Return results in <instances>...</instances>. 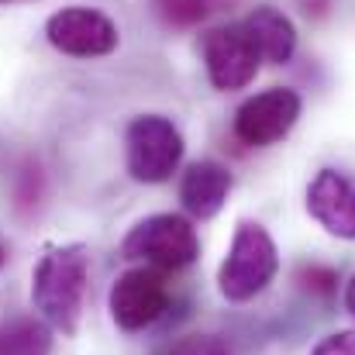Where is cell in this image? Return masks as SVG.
I'll return each instance as SVG.
<instances>
[{
	"instance_id": "6da1fadb",
	"label": "cell",
	"mask_w": 355,
	"mask_h": 355,
	"mask_svg": "<svg viewBox=\"0 0 355 355\" xmlns=\"http://www.w3.org/2000/svg\"><path fill=\"white\" fill-rule=\"evenodd\" d=\"M87 279H90V255L83 245H59L38 259L31 272V304L52 331L62 335L76 331L83 314Z\"/></svg>"
},
{
	"instance_id": "7a4b0ae2",
	"label": "cell",
	"mask_w": 355,
	"mask_h": 355,
	"mask_svg": "<svg viewBox=\"0 0 355 355\" xmlns=\"http://www.w3.org/2000/svg\"><path fill=\"white\" fill-rule=\"evenodd\" d=\"M276 269H279V255L269 232L255 221H241L232 238L228 259L218 269V290L225 300L245 304L272 283Z\"/></svg>"
},
{
	"instance_id": "3957f363",
	"label": "cell",
	"mask_w": 355,
	"mask_h": 355,
	"mask_svg": "<svg viewBox=\"0 0 355 355\" xmlns=\"http://www.w3.org/2000/svg\"><path fill=\"white\" fill-rule=\"evenodd\" d=\"M121 255L145 262L148 269H159V272L187 269L200 255V238L193 232V225L180 214H152L124 235Z\"/></svg>"
},
{
	"instance_id": "277c9868",
	"label": "cell",
	"mask_w": 355,
	"mask_h": 355,
	"mask_svg": "<svg viewBox=\"0 0 355 355\" xmlns=\"http://www.w3.org/2000/svg\"><path fill=\"white\" fill-rule=\"evenodd\" d=\"M128 173L138 183H166L183 162V135L162 114H141L124 135Z\"/></svg>"
},
{
	"instance_id": "5b68a950",
	"label": "cell",
	"mask_w": 355,
	"mask_h": 355,
	"mask_svg": "<svg viewBox=\"0 0 355 355\" xmlns=\"http://www.w3.org/2000/svg\"><path fill=\"white\" fill-rule=\"evenodd\" d=\"M45 38L62 55L97 59L118 49V24L94 7H62L45 21Z\"/></svg>"
},
{
	"instance_id": "8992f818",
	"label": "cell",
	"mask_w": 355,
	"mask_h": 355,
	"mask_svg": "<svg viewBox=\"0 0 355 355\" xmlns=\"http://www.w3.org/2000/svg\"><path fill=\"white\" fill-rule=\"evenodd\" d=\"M111 318L121 331H145L152 328L169 307V286L159 269H128L111 286Z\"/></svg>"
},
{
	"instance_id": "52a82bcc",
	"label": "cell",
	"mask_w": 355,
	"mask_h": 355,
	"mask_svg": "<svg viewBox=\"0 0 355 355\" xmlns=\"http://www.w3.org/2000/svg\"><path fill=\"white\" fill-rule=\"evenodd\" d=\"M204 62H207V76L218 90H245L255 80L262 55L241 21V24L214 28L204 38Z\"/></svg>"
},
{
	"instance_id": "ba28073f",
	"label": "cell",
	"mask_w": 355,
	"mask_h": 355,
	"mask_svg": "<svg viewBox=\"0 0 355 355\" xmlns=\"http://www.w3.org/2000/svg\"><path fill=\"white\" fill-rule=\"evenodd\" d=\"M300 107H304L300 104V94L297 90H286V87H276V90H266V94L248 97L235 114L238 141L255 145V148L276 145L279 138H286L293 131V124L300 118Z\"/></svg>"
},
{
	"instance_id": "9c48e42d",
	"label": "cell",
	"mask_w": 355,
	"mask_h": 355,
	"mask_svg": "<svg viewBox=\"0 0 355 355\" xmlns=\"http://www.w3.org/2000/svg\"><path fill=\"white\" fill-rule=\"evenodd\" d=\"M311 218L335 238H355V187L338 169H321L307 187Z\"/></svg>"
},
{
	"instance_id": "30bf717a",
	"label": "cell",
	"mask_w": 355,
	"mask_h": 355,
	"mask_svg": "<svg viewBox=\"0 0 355 355\" xmlns=\"http://www.w3.org/2000/svg\"><path fill=\"white\" fill-rule=\"evenodd\" d=\"M228 193H232V173H228L221 162L204 159V162H193V166L183 173L180 200H183V207H187L193 218H200V221L214 218V214L225 207Z\"/></svg>"
},
{
	"instance_id": "8fae6325",
	"label": "cell",
	"mask_w": 355,
	"mask_h": 355,
	"mask_svg": "<svg viewBox=\"0 0 355 355\" xmlns=\"http://www.w3.org/2000/svg\"><path fill=\"white\" fill-rule=\"evenodd\" d=\"M245 28H248V35H252V42H255V49H259V55L266 62L283 66V62L293 59V52H297V28H293V21L283 10L255 7L245 17Z\"/></svg>"
},
{
	"instance_id": "7c38bea8",
	"label": "cell",
	"mask_w": 355,
	"mask_h": 355,
	"mask_svg": "<svg viewBox=\"0 0 355 355\" xmlns=\"http://www.w3.org/2000/svg\"><path fill=\"white\" fill-rule=\"evenodd\" d=\"M0 355H52V328L42 318H3Z\"/></svg>"
},
{
	"instance_id": "4fadbf2b",
	"label": "cell",
	"mask_w": 355,
	"mask_h": 355,
	"mask_svg": "<svg viewBox=\"0 0 355 355\" xmlns=\"http://www.w3.org/2000/svg\"><path fill=\"white\" fill-rule=\"evenodd\" d=\"M42 193H45V180H42V169L35 159H28L17 173V183H14V204L21 214H31L38 204H42Z\"/></svg>"
},
{
	"instance_id": "5bb4252c",
	"label": "cell",
	"mask_w": 355,
	"mask_h": 355,
	"mask_svg": "<svg viewBox=\"0 0 355 355\" xmlns=\"http://www.w3.org/2000/svg\"><path fill=\"white\" fill-rule=\"evenodd\" d=\"M155 14L173 28H193L207 17V0H155Z\"/></svg>"
},
{
	"instance_id": "9a60e30c",
	"label": "cell",
	"mask_w": 355,
	"mask_h": 355,
	"mask_svg": "<svg viewBox=\"0 0 355 355\" xmlns=\"http://www.w3.org/2000/svg\"><path fill=\"white\" fill-rule=\"evenodd\" d=\"M162 355H232V349L218 335H187V338L173 342Z\"/></svg>"
},
{
	"instance_id": "2e32d148",
	"label": "cell",
	"mask_w": 355,
	"mask_h": 355,
	"mask_svg": "<svg viewBox=\"0 0 355 355\" xmlns=\"http://www.w3.org/2000/svg\"><path fill=\"white\" fill-rule=\"evenodd\" d=\"M311 355H355V331H335L321 338Z\"/></svg>"
},
{
	"instance_id": "e0dca14e",
	"label": "cell",
	"mask_w": 355,
	"mask_h": 355,
	"mask_svg": "<svg viewBox=\"0 0 355 355\" xmlns=\"http://www.w3.org/2000/svg\"><path fill=\"white\" fill-rule=\"evenodd\" d=\"M300 279H304V286H311L318 293H331L335 283H338V276L331 269H324V266H304L300 269Z\"/></svg>"
},
{
	"instance_id": "ac0fdd59",
	"label": "cell",
	"mask_w": 355,
	"mask_h": 355,
	"mask_svg": "<svg viewBox=\"0 0 355 355\" xmlns=\"http://www.w3.org/2000/svg\"><path fill=\"white\" fill-rule=\"evenodd\" d=\"M345 307L352 311V318H355V276L349 279V286H345Z\"/></svg>"
},
{
	"instance_id": "d6986e66",
	"label": "cell",
	"mask_w": 355,
	"mask_h": 355,
	"mask_svg": "<svg viewBox=\"0 0 355 355\" xmlns=\"http://www.w3.org/2000/svg\"><path fill=\"white\" fill-rule=\"evenodd\" d=\"M3 259H7V252H3V245H0V266H3Z\"/></svg>"
},
{
	"instance_id": "ffe728a7",
	"label": "cell",
	"mask_w": 355,
	"mask_h": 355,
	"mask_svg": "<svg viewBox=\"0 0 355 355\" xmlns=\"http://www.w3.org/2000/svg\"><path fill=\"white\" fill-rule=\"evenodd\" d=\"M0 3H17V0H0Z\"/></svg>"
}]
</instances>
